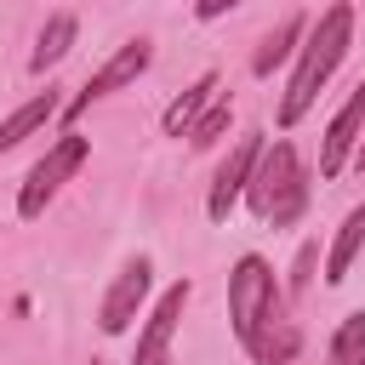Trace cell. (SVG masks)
Here are the masks:
<instances>
[{"instance_id":"1","label":"cell","mask_w":365,"mask_h":365,"mask_svg":"<svg viewBox=\"0 0 365 365\" xmlns=\"http://www.w3.org/2000/svg\"><path fill=\"white\" fill-rule=\"evenodd\" d=\"M228 319H234L240 348H245L257 365H285V359H297V348H302L297 325L285 319L279 279H274L268 257H257V251H245V257L228 268Z\"/></svg>"},{"instance_id":"2","label":"cell","mask_w":365,"mask_h":365,"mask_svg":"<svg viewBox=\"0 0 365 365\" xmlns=\"http://www.w3.org/2000/svg\"><path fill=\"white\" fill-rule=\"evenodd\" d=\"M348 46H354V6L336 0V6H325V11L308 23V34H302V46H297V68H291V86H285V97H279V125H285V131L319 103L325 80H331L336 63L348 57Z\"/></svg>"},{"instance_id":"3","label":"cell","mask_w":365,"mask_h":365,"mask_svg":"<svg viewBox=\"0 0 365 365\" xmlns=\"http://www.w3.org/2000/svg\"><path fill=\"white\" fill-rule=\"evenodd\" d=\"M245 205L268 228H291L308 211V177H302V160H297V148L285 137H274L262 148V160H257V171L245 182Z\"/></svg>"},{"instance_id":"4","label":"cell","mask_w":365,"mask_h":365,"mask_svg":"<svg viewBox=\"0 0 365 365\" xmlns=\"http://www.w3.org/2000/svg\"><path fill=\"white\" fill-rule=\"evenodd\" d=\"M86 160H91V137L63 131V137H57V143H51V148L29 165V177H23V188H17V217H23V222H34V217L57 200V188H63V182H68Z\"/></svg>"},{"instance_id":"5","label":"cell","mask_w":365,"mask_h":365,"mask_svg":"<svg viewBox=\"0 0 365 365\" xmlns=\"http://www.w3.org/2000/svg\"><path fill=\"white\" fill-rule=\"evenodd\" d=\"M148 291H154V262H148V257H125V262H120V274H114V279H108V291H103V308H97L103 336H125V331H131V319L143 314Z\"/></svg>"},{"instance_id":"6","label":"cell","mask_w":365,"mask_h":365,"mask_svg":"<svg viewBox=\"0 0 365 365\" xmlns=\"http://www.w3.org/2000/svg\"><path fill=\"white\" fill-rule=\"evenodd\" d=\"M262 148H268V137H262V131H245V137L228 148V160L217 165L211 194H205V217H211V222H228V211L245 200V182H251V171H257Z\"/></svg>"},{"instance_id":"7","label":"cell","mask_w":365,"mask_h":365,"mask_svg":"<svg viewBox=\"0 0 365 365\" xmlns=\"http://www.w3.org/2000/svg\"><path fill=\"white\" fill-rule=\"evenodd\" d=\"M148 63H154V46H148L143 34H137V40H125V46H120V51H114V57H108L86 86H80V97H74V103H63V114L74 120V114H80V108H91L97 97H114V91L137 86V80L148 74Z\"/></svg>"},{"instance_id":"8","label":"cell","mask_w":365,"mask_h":365,"mask_svg":"<svg viewBox=\"0 0 365 365\" xmlns=\"http://www.w3.org/2000/svg\"><path fill=\"white\" fill-rule=\"evenodd\" d=\"M188 279H171L165 291H160V302L148 308V319H143V331H137V354H131V365H171V336H177V319H182V308H188Z\"/></svg>"},{"instance_id":"9","label":"cell","mask_w":365,"mask_h":365,"mask_svg":"<svg viewBox=\"0 0 365 365\" xmlns=\"http://www.w3.org/2000/svg\"><path fill=\"white\" fill-rule=\"evenodd\" d=\"M359 137H365V80L348 91V103L331 114V125H325V137H319V177H325V182L342 177V165L354 160Z\"/></svg>"},{"instance_id":"10","label":"cell","mask_w":365,"mask_h":365,"mask_svg":"<svg viewBox=\"0 0 365 365\" xmlns=\"http://www.w3.org/2000/svg\"><path fill=\"white\" fill-rule=\"evenodd\" d=\"M57 114H63V97H57L51 86H46V91H34L29 103H17V108L0 120V154H6V148H17L23 137L46 131V120H57Z\"/></svg>"},{"instance_id":"11","label":"cell","mask_w":365,"mask_h":365,"mask_svg":"<svg viewBox=\"0 0 365 365\" xmlns=\"http://www.w3.org/2000/svg\"><path fill=\"white\" fill-rule=\"evenodd\" d=\"M211 103H217V74H200L188 91H177V97L165 103V114H160L165 137H188V131H194V120H200Z\"/></svg>"},{"instance_id":"12","label":"cell","mask_w":365,"mask_h":365,"mask_svg":"<svg viewBox=\"0 0 365 365\" xmlns=\"http://www.w3.org/2000/svg\"><path fill=\"white\" fill-rule=\"evenodd\" d=\"M359 251H365V205H354V211L342 217V228H336V240H331V251H325V285H342L348 268L359 262Z\"/></svg>"},{"instance_id":"13","label":"cell","mask_w":365,"mask_h":365,"mask_svg":"<svg viewBox=\"0 0 365 365\" xmlns=\"http://www.w3.org/2000/svg\"><path fill=\"white\" fill-rule=\"evenodd\" d=\"M74 34H80V17H74V11H51V17H46V29H40V40H34V51H29V68H34V74L57 68V63L68 57Z\"/></svg>"},{"instance_id":"14","label":"cell","mask_w":365,"mask_h":365,"mask_svg":"<svg viewBox=\"0 0 365 365\" xmlns=\"http://www.w3.org/2000/svg\"><path fill=\"white\" fill-rule=\"evenodd\" d=\"M302 34H308V17H302V11H297V17H285V23H279V29H274V34L257 46V57H251V74H257V80H268V74H274L285 57H297Z\"/></svg>"},{"instance_id":"15","label":"cell","mask_w":365,"mask_h":365,"mask_svg":"<svg viewBox=\"0 0 365 365\" xmlns=\"http://www.w3.org/2000/svg\"><path fill=\"white\" fill-rule=\"evenodd\" d=\"M325 359H331V365H365V308H354V314L336 319Z\"/></svg>"},{"instance_id":"16","label":"cell","mask_w":365,"mask_h":365,"mask_svg":"<svg viewBox=\"0 0 365 365\" xmlns=\"http://www.w3.org/2000/svg\"><path fill=\"white\" fill-rule=\"evenodd\" d=\"M228 125H234V103H228V97H217V103H211V108L194 120V131H188V148H200V154H205V148H217V143L228 137Z\"/></svg>"},{"instance_id":"17","label":"cell","mask_w":365,"mask_h":365,"mask_svg":"<svg viewBox=\"0 0 365 365\" xmlns=\"http://www.w3.org/2000/svg\"><path fill=\"white\" fill-rule=\"evenodd\" d=\"M234 6H240V0H194V17H200V23H217V17L234 11Z\"/></svg>"},{"instance_id":"18","label":"cell","mask_w":365,"mask_h":365,"mask_svg":"<svg viewBox=\"0 0 365 365\" xmlns=\"http://www.w3.org/2000/svg\"><path fill=\"white\" fill-rule=\"evenodd\" d=\"M308 268H314V245H308V251H302V257H297V274H291V285H297V291H302V285H308Z\"/></svg>"},{"instance_id":"19","label":"cell","mask_w":365,"mask_h":365,"mask_svg":"<svg viewBox=\"0 0 365 365\" xmlns=\"http://www.w3.org/2000/svg\"><path fill=\"white\" fill-rule=\"evenodd\" d=\"M354 165H359V171H365V137H359V148H354Z\"/></svg>"},{"instance_id":"20","label":"cell","mask_w":365,"mask_h":365,"mask_svg":"<svg viewBox=\"0 0 365 365\" xmlns=\"http://www.w3.org/2000/svg\"><path fill=\"white\" fill-rule=\"evenodd\" d=\"M91 365H97V359H91Z\"/></svg>"}]
</instances>
